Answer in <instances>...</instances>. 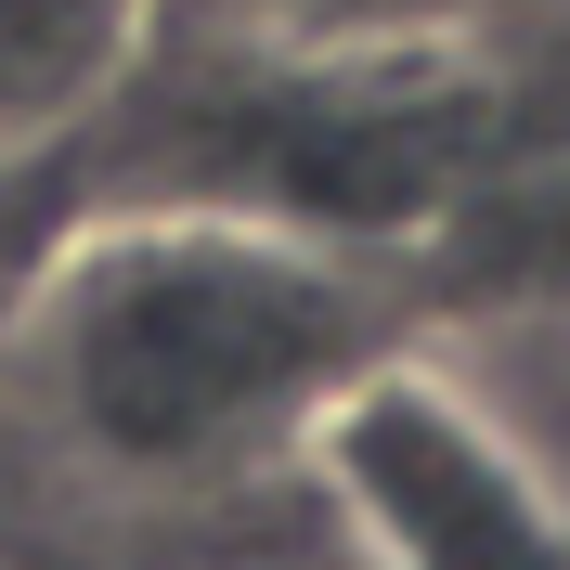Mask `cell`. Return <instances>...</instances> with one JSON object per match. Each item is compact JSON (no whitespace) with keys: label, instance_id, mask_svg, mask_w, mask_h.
<instances>
[{"label":"cell","instance_id":"1","mask_svg":"<svg viewBox=\"0 0 570 570\" xmlns=\"http://www.w3.org/2000/svg\"><path fill=\"white\" fill-rule=\"evenodd\" d=\"M363 363H390V285L337 234L259 208L91 220L13 298L39 441L130 505H195L298 466L312 415Z\"/></svg>","mask_w":570,"mask_h":570},{"label":"cell","instance_id":"2","mask_svg":"<svg viewBox=\"0 0 570 570\" xmlns=\"http://www.w3.org/2000/svg\"><path fill=\"white\" fill-rule=\"evenodd\" d=\"M298 480L351 570H570V480L454 363H363L312 415Z\"/></svg>","mask_w":570,"mask_h":570},{"label":"cell","instance_id":"3","mask_svg":"<svg viewBox=\"0 0 570 570\" xmlns=\"http://www.w3.org/2000/svg\"><path fill=\"white\" fill-rule=\"evenodd\" d=\"M142 52V0H0V156L78 130Z\"/></svg>","mask_w":570,"mask_h":570},{"label":"cell","instance_id":"4","mask_svg":"<svg viewBox=\"0 0 570 570\" xmlns=\"http://www.w3.org/2000/svg\"><path fill=\"white\" fill-rule=\"evenodd\" d=\"M259 27L312 39V52H402V39L466 27V0H247Z\"/></svg>","mask_w":570,"mask_h":570}]
</instances>
